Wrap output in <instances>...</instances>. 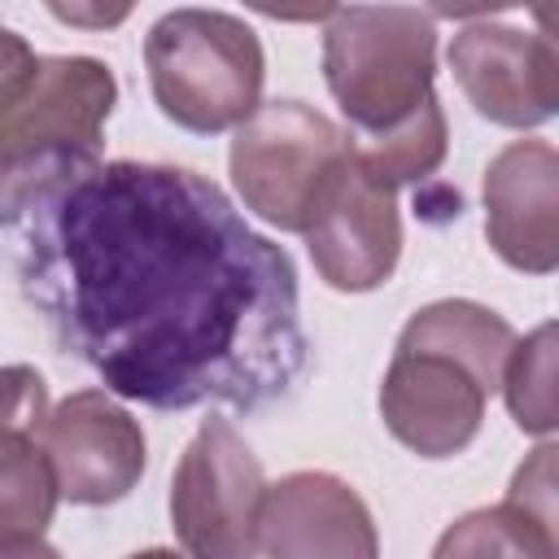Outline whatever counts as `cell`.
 Segmentation results:
<instances>
[{"label": "cell", "mask_w": 559, "mask_h": 559, "mask_svg": "<svg viewBox=\"0 0 559 559\" xmlns=\"http://www.w3.org/2000/svg\"><path fill=\"white\" fill-rule=\"evenodd\" d=\"M380 550L367 502L332 472H293L262 489L253 555L371 559Z\"/></svg>", "instance_id": "cell-12"}, {"label": "cell", "mask_w": 559, "mask_h": 559, "mask_svg": "<svg viewBox=\"0 0 559 559\" xmlns=\"http://www.w3.org/2000/svg\"><path fill=\"white\" fill-rule=\"evenodd\" d=\"M485 236L524 275L559 266V153L550 140H515L485 166Z\"/></svg>", "instance_id": "cell-11"}, {"label": "cell", "mask_w": 559, "mask_h": 559, "mask_svg": "<svg viewBox=\"0 0 559 559\" xmlns=\"http://www.w3.org/2000/svg\"><path fill=\"white\" fill-rule=\"evenodd\" d=\"M144 66L157 109L197 135H218L245 122L262 105L266 57L231 13L175 9L144 35Z\"/></svg>", "instance_id": "cell-4"}, {"label": "cell", "mask_w": 559, "mask_h": 559, "mask_svg": "<svg viewBox=\"0 0 559 559\" xmlns=\"http://www.w3.org/2000/svg\"><path fill=\"white\" fill-rule=\"evenodd\" d=\"M498 389L507 393V411L520 432H555V323H542L511 345Z\"/></svg>", "instance_id": "cell-16"}, {"label": "cell", "mask_w": 559, "mask_h": 559, "mask_svg": "<svg viewBox=\"0 0 559 559\" xmlns=\"http://www.w3.org/2000/svg\"><path fill=\"white\" fill-rule=\"evenodd\" d=\"M52 9L57 22L74 26V31H114L131 17V9L140 0H44Z\"/></svg>", "instance_id": "cell-19"}, {"label": "cell", "mask_w": 559, "mask_h": 559, "mask_svg": "<svg viewBox=\"0 0 559 559\" xmlns=\"http://www.w3.org/2000/svg\"><path fill=\"white\" fill-rule=\"evenodd\" d=\"M31 66H35L31 44H26L22 35H13V31L0 26V105L17 92V83L31 74Z\"/></svg>", "instance_id": "cell-21"}, {"label": "cell", "mask_w": 559, "mask_h": 559, "mask_svg": "<svg viewBox=\"0 0 559 559\" xmlns=\"http://www.w3.org/2000/svg\"><path fill=\"white\" fill-rule=\"evenodd\" d=\"M57 502L61 493L39 432H0V559L52 555L44 533Z\"/></svg>", "instance_id": "cell-13"}, {"label": "cell", "mask_w": 559, "mask_h": 559, "mask_svg": "<svg viewBox=\"0 0 559 559\" xmlns=\"http://www.w3.org/2000/svg\"><path fill=\"white\" fill-rule=\"evenodd\" d=\"M454 83L498 127H542L559 109V52L546 31L480 22L450 39Z\"/></svg>", "instance_id": "cell-10"}, {"label": "cell", "mask_w": 559, "mask_h": 559, "mask_svg": "<svg viewBox=\"0 0 559 559\" xmlns=\"http://www.w3.org/2000/svg\"><path fill=\"white\" fill-rule=\"evenodd\" d=\"M520 4H528L542 26L550 22V0H428L432 17H450V22H459V17H485V13H502V9H520Z\"/></svg>", "instance_id": "cell-20"}, {"label": "cell", "mask_w": 559, "mask_h": 559, "mask_svg": "<svg viewBox=\"0 0 559 559\" xmlns=\"http://www.w3.org/2000/svg\"><path fill=\"white\" fill-rule=\"evenodd\" d=\"M319 280L336 293H371L389 284L402 258L397 188L376 179L349 144L323 175L301 231Z\"/></svg>", "instance_id": "cell-7"}, {"label": "cell", "mask_w": 559, "mask_h": 559, "mask_svg": "<svg viewBox=\"0 0 559 559\" xmlns=\"http://www.w3.org/2000/svg\"><path fill=\"white\" fill-rule=\"evenodd\" d=\"M17 284L61 354L153 411H266L310 362L293 258L183 166L96 162L48 192Z\"/></svg>", "instance_id": "cell-1"}, {"label": "cell", "mask_w": 559, "mask_h": 559, "mask_svg": "<svg viewBox=\"0 0 559 559\" xmlns=\"http://www.w3.org/2000/svg\"><path fill=\"white\" fill-rule=\"evenodd\" d=\"M245 4L275 22H323L341 9V0H245Z\"/></svg>", "instance_id": "cell-22"}, {"label": "cell", "mask_w": 559, "mask_h": 559, "mask_svg": "<svg viewBox=\"0 0 559 559\" xmlns=\"http://www.w3.org/2000/svg\"><path fill=\"white\" fill-rule=\"evenodd\" d=\"M118 79L96 57H35L31 74L0 105V148L100 157Z\"/></svg>", "instance_id": "cell-9"}, {"label": "cell", "mask_w": 559, "mask_h": 559, "mask_svg": "<svg viewBox=\"0 0 559 559\" xmlns=\"http://www.w3.org/2000/svg\"><path fill=\"white\" fill-rule=\"evenodd\" d=\"M354 144L328 114L301 100H266L245 122H236V140L227 153L231 183L262 223L280 231H301L306 210L336 166V157Z\"/></svg>", "instance_id": "cell-5"}, {"label": "cell", "mask_w": 559, "mask_h": 559, "mask_svg": "<svg viewBox=\"0 0 559 559\" xmlns=\"http://www.w3.org/2000/svg\"><path fill=\"white\" fill-rule=\"evenodd\" d=\"M559 550V533L555 520L537 515L533 507H524L520 498H502L498 507L472 511L463 515L441 542L437 555H537V559H555Z\"/></svg>", "instance_id": "cell-14"}, {"label": "cell", "mask_w": 559, "mask_h": 559, "mask_svg": "<svg viewBox=\"0 0 559 559\" xmlns=\"http://www.w3.org/2000/svg\"><path fill=\"white\" fill-rule=\"evenodd\" d=\"M354 148H358L362 166H367L376 179H384L389 188L428 179V175L445 162V148H450V131H445L441 100L432 96L415 118H406L402 127H393V131H384V135H358Z\"/></svg>", "instance_id": "cell-15"}, {"label": "cell", "mask_w": 559, "mask_h": 559, "mask_svg": "<svg viewBox=\"0 0 559 559\" xmlns=\"http://www.w3.org/2000/svg\"><path fill=\"white\" fill-rule=\"evenodd\" d=\"M39 445L52 463L61 502L109 507L127 498L148 463L140 419L114 402L109 389H79L48 406Z\"/></svg>", "instance_id": "cell-8"}, {"label": "cell", "mask_w": 559, "mask_h": 559, "mask_svg": "<svg viewBox=\"0 0 559 559\" xmlns=\"http://www.w3.org/2000/svg\"><path fill=\"white\" fill-rule=\"evenodd\" d=\"M48 415V384L35 367H0V432H39Z\"/></svg>", "instance_id": "cell-18"}, {"label": "cell", "mask_w": 559, "mask_h": 559, "mask_svg": "<svg viewBox=\"0 0 559 559\" xmlns=\"http://www.w3.org/2000/svg\"><path fill=\"white\" fill-rule=\"evenodd\" d=\"M323 79L358 135H384L437 92V26L411 4L336 9L323 35Z\"/></svg>", "instance_id": "cell-3"}, {"label": "cell", "mask_w": 559, "mask_h": 559, "mask_svg": "<svg viewBox=\"0 0 559 559\" xmlns=\"http://www.w3.org/2000/svg\"><path fill=\"white\" fill-rule=\"evenodd\" d=\"M100 157H74V153H26V148H0V227L26 218L48 192L96 166Z\"/></svg>", "instance_id": "cell-17"}, {"label": "cell", "mask_w": 559, "mask_h": 559, "mask_svg": "<svg viewBox=\"0 0 559 559\" xmlns=\"http://www.w3.org/2000/svg\"><path fill=\"white\" fill-rule=\"evenodd\" d=\"M515 328L467 297H445L406 319L380 380L384 428L419 459L463 454L485 419Z\"/></svg>", "instance_id": "cell-2"}, {"label": "cell", "mask_w": 559, "mask_h": 559, "mask_svg": "<svg viewBox=\"0 0 559 559\" xmlns=\"http://www.w3.org/2000/svg\"><path fill=\"white\" fill-rule=\"evenodd\" d=\"M262 489V463L231 419H201L170 476V528L179 546L201 559L253 555Z\"/></svg>", "instance_id": "cell-6"}]
</instances>
